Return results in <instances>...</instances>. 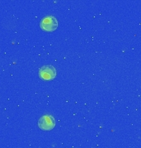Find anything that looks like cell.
<instances>
[{
	"label": "cell",
	"instance_id": "cell-3",
	"mask_svg": "<svg viewBox=\"0 0 141 148\" xmlns=\"http://www.w3.org/2000/svg\"><path fill=\"white\" fill-rule=\"evenodd\" d=\"M39 77L44 81L55 79L56 77V70L51 65H45L39 70Z\"/></svg>",
	"mask_w": 141,
	"mask_h": 148
},
{
	"label": "cell",
	"instance_id": "cell-2",
	"mask_svg": "<svg viewBox=\"0 0 141 148\" xmlns=\"http://www.w3.org/2000/svg\"><path fill=\"white\" fill-rule=\"evenodd\" d=\"M38 127L44 131L52 130L55 127V119L51 115H43L38 120Z\"/></svg>",
	"mask_w": 141,
	"mask_h": 148
},
{
	"label": "cell",
	"instance_id": "cell-1",
	"mask_svg": "<svg viewBox=\"0 0 141 148\" xmlns=\"http://www.w3.org/2000/svg\"><path fill=\"white\" fill-rule=\"evenodd\" d=\"M40 27L45 32H52L57 29L58 21L55 16H45L44 18H42V20L40 22Z\"/></svg>",
	"mask_w": 141,
	"mask_h": 148
}]
</instances>
